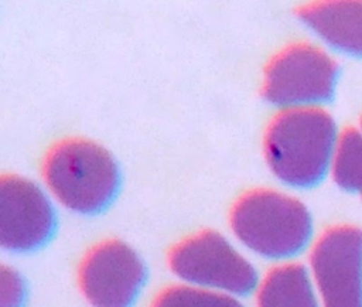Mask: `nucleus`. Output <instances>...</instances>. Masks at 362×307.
<instances>
[{
	"label": "nucleus",
	"mask_w": 362,
	"mask_h": 307,
	"mask_svg": "<svg viewBox=\"0 0 362 307\" xmlns=\"http://www.w3.org/2000/svg\"><path fill=\"white\" fill-rule=\"evenodd\" d=\"M338 137L334 117L322 108H286L267 127L266 160L283 183L310 188L331 170Z\"/></svg>",
	"instance_id": "1"
},
{
	"label": "nucleus",
	"mask_w": 362,
	"mask_h": 307,
	"mask_svg": "<svg viewBox=\"0 0 362 307\" xmlns=\"http://www.w3.org/2000/svg\"><path fill=\"white\" fill-rule=\"evenodd\" d=\"M229 224L242 245L272 260L297 256L313 238L308 208L300 199L274 190L246 192L235 202Z\"/></svg>",
	"instance_id": "2"
},
{
	"label": "nucleus",
	"mask_w": 362,
	"mask_h": 307,
	"mask_svg": "<svg viewBox=\"0 0 362 307\" xmlns=\"http://www.w3.org/2000/svg\"><path fill=\"white\" fill-rule=\"evenodd\" d=\"M44 177L68 209L95 215L105 211L120 188V173L107 150L85 139L55 144L45 157Z\"/></svg>",
	"instance_id": "3"
},
{
	"label": "nucleus",
	"mask_w": 362,
	"mask_h": 307,
	"mask_svg": "<svg viewBox=\"0 0 362 307\" xmlns=\"http://www.w3.org/2000/svg\"><path fill=\"white\" fill-rule=\"evenodd\" d=\"M170 270L185 284L243 297L259 286V274L222 233L202 231L191 235L168 252Z\"/></svg>",
	"instance_id": "4"
},
{
	"label": "nucleus",
	"mask_w": 362,
	"mask_h": 307,
	"mask_svg": "<svg viewBox=\"0 0 362 307\" xmlns=\"http://www.w3.org/2000/svg\"><path fill=\"white\" fill-rule=\"evenodd\" d=\"M338 76V64L324 50L308 42L291 44L266 66L263 96L277 106H317L332 99Z\"/></svg>",
	"instance_id": "5"
},
{
	"label": "nucleus",
	"mask_w": 362,
	"mask_h": 307,
	"mask_svg": "<svg viewBox=\"0 0 362 307\" xmlns=\"http://www.w3.org/2000/svg\"><path fill=\"white\" fill-rule=\"evenodd\" d=\"M308 270L322 307H362V229H325L311 248Z\"/></svg>",
	"instance_id": "6"
},
{
	"label": "nucleus",
	"mask_w": 362,
	"mask_h": 307,
	"mask_svg": "<svg viewBox=\"0 0 362 307\" xmlns=\"http://www.w3.org/2000/svg\"><path fill=\"white\" fill-rule=\"evenodd\" d=\"M146 282L144 260L119 239L90 248L78 270L81 293L92 307H133Z\"/></svg>",
	"instance_id": "7"
},
{
	"label": "nucleus",
	"mask_w": 362,
	"mask_h": 307,
	"mask_svg": "<svg viewBox=\"0 0 362 307\" xmlns=\"http://www.w3.org/2000/svg\"><path fill=\"white\" fill-rule=\"evenodd\" d=\"M57 216L44 191L21 177L0 181V243L14 253H27L47 245L54 236Z\"/></svg>",
	"instance_id": "8"
},
{
	"label": "nucleus",
	"mask_w": 362,
	"mask_h": 307,
	"mask_svg": "<svg viewBox=\"0 0 362 307\" xmlns=\"http://www.w3.org/2000/svg\"><path fill=\"white\" fill-rule=\"evenodd\" d=\"M296 14L329 47L362 57V0L313 1L300 6Z\"/></svg>",
	"instance_id": "9"
},
{
	"label": "nucleus",
	"mask_w": 362,
	"mask_h": 307,
	"mask_svg": "<svg viewBox=\"0 0 362 307\" xmlns=\"http://www.w3.org/2000/svg\"><path fill=\"white\" fill-rule=\"evenodd\" d=\"M256 307H322L310 270L297 262L270 269L256 289Z\"/></svg>",
	"instance_id": "10"
},
{
	"label": "nucleus",
	"mask_w": 362,
	"mask_h": 307,
	"mask_svg": "<svg viewBox=\"0 0 362 307\" xmlns=\"http://www.w3.org/2000/svg\"><path fill=\"white\" fill-rule=\"evenodd\" d=\"M334 183L362 199V130L349 126L339 133L331 164Z\"/></svg>",
	"instance_id": "11"
},
{
	"label": "nucleus",
	"mask_w": 362,
	"mask_h": 307,
	"mask_svg": "<svg viewBox=\"0 0 362 307\" xmlns=\"http://www.w3.org/2000/svg\"><path fill=\"white\" fill-rule=\"evenodd\" d=\"M150 307H245L238 297L191 284H174L161 290Z\"/></svg>",
	"instance_id": "12"
},
{
	"label": "nucleus",
	"mask_w": 362,
	"mask_h": 307,
	"mask_svg": "<svg viewBox=\"0 0 362 307\" xmlns=\"http://www.w3.org/2000/svg\"><path fill=\"white\" fill-rule=\"evenodd\" d=\"M0 307H24L27 284L13 267L3 266L0 273Z\"/></svg>",
	"instance_id": "13"
},
{
	"label": "nucleus",
	"mask_w": 362,
	"mask_h": 307,
	"mask_svg": "<svg viewBox=\"0 0 362 307\" xmlns=\"http://www.w3.org/2000/svg\"><path fill=\"white\" fill-rule=\"evenodd\" d=\"M359 129L362 130V116H361V120H359Z\"/></svg>",
	"instance_id": "14"
}]
</instances>
